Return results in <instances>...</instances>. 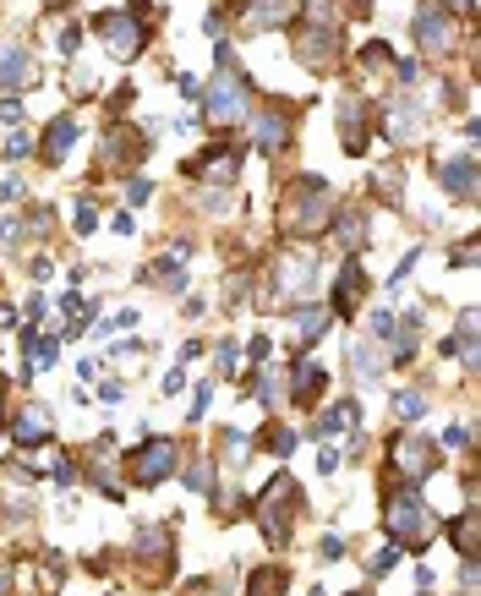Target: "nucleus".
<instances>
[{
  "mask_svg": "<svg viewBox=\"0 0 481 596\" xmlns=\"http://www.w3.org/2000/svg\"><path fill=\"white\" fill-rule=\"evenodd\" d=\"M72 230H77V236H93V230H99V208H93V203H77Z\"/></svg>",
  "mask_w": 481,
  "mask_h": 596,
  "instance_id": "40",
  "label": "nucleus"
},
{
  "mask_svg": "<svg viewBox=\"0 0 481 596\" xmlns=\"http://www.w3.org/2000/svg\"><path fill=\"white\" fill-rule=\"evenodd\" d=\"M132 564L143 569V580L164 586L170 580V564H175V531L164 520H143L132 531Z\"/></svg>",
  "mask_w": 481,
  "mask_h": 596,
  "instance_id": "9",
  "label": "nucleus"
},
{
  "mask_svg": "<svg viewBox=\"0 0 481 596\" xmlns=\"http://www.w3.org/2000/svg\"><path fill=\"white\" fill-rule=\"evenodd\" d=\"M318 471H323V476H334V471H339V454H334V449H323V454H318Z\"/></svg>",
  "mask_w": 481,
  "mask_h": 596,
  "instance_id": "53",
  "label": "nucleus"
},
{
  "mask_svg": "<svg viewBox=\"0 0 481 596\" xmlns=\"http://www.w3.org/2000/svg\"><path fill=\"white\" fill-rule=\"evenodd\" d=\"M99 400H104V405H121V400H126V383H115V378L99 383Z\"/></svg>",
  "mask_w": 481,
  "mask_h": 596,
  "instance_id": "49",
  "label": "nucleus"
},
{
  "mask_svg": "<svg viewBox=\"0 0 481 596\" xmlns=\"http://www.w3.org/2000/svg\"><path fill=\"white\" fill-rule=\"evenodd\" d=\"M367 290H372V279H367V268H361V257H345L339 274H334V296H328L323 307L334 312V318H356L361 301H367Z\"/></svg>",
  "mask_w": 481,
  "mask_h": 596,
  "instance_id": "13",
  "label": "nucleus"
},
{
  "mask_svg": "<svg viewBox=\"0 0 481 596\" xmlns=\"http://www.w3.org/2000/svg\"><path fill=\"white\" fill-rule=\"evenodd\" d=\"M77 137H82V126H77V115H55L50 126L39 132V143H33V154L44 159V165H66V154L77 148Z\"/></svg>",
  "mask_w": 481,
  "mask_h": 596,
  "instance_id": "20",
  "label": "nucleus"
},
{
  "mask_svg": "<svg viewBox=\"0 0 481 596\" xmlns=\"http://www.w3.org/2000/svg\"><path fill=\"white\" fill-rule=\"evenodd\" d=\"M383 531H389V542L400 547V553H421V547L438 536V514L421 498V487L400 482L383 493Z\"/></svg>",
  "mask_w": 481,
  "mask_h": 596,
  "instance_id": "2",
  "label": "nucleus"
},
{
  "mask_svg": "<svg viewBox=\"0 0 481 596\" xmlns=\"http://www.w3.org/2000/svg\"><path fill=\"white\" fill-rule=\"evenodd\" d=\"M252 110H257L252 77H246L236 61L219 66V77L203 88V121L214 126V132H236V126H246V115H252Z\"/></svg>",
  "mask_w": 481,
  "mask_h": 596,
  "instance_id": "4",
  "label": "nucleus"
},
{
  "mask_svg": "<svg viewBox=\"0 0 481 596\" xmlns=\"http://www.w3.org/2000/svg\"><path fill=\"white\" fill-rule=\"evenodd\" d=\"M214 372H219V378H236V372H241V345H236V340H219Z\"/></svg>",
  "mask_w": 481,
  "mask_h": 596,
  "instance_id": "34",
  "label": "nucleus"
},
{
  "mask_svg": "<svg viewBox=\"0 0 481 596\" xmlns=\"http://www.w3.org/2000/svg\"><path fill=\"white\" fill-rule=\"evenodd\" d=\"M55 50H61L66 61L82 50V28H77V22H61V28H55Z\"/></svg>",
  "mask_w": 481,
  "mask_h": 596,
  "instance_id": "37",
  "label": "nucleus"
},
{
  "mask_svg": "<svg viewBox=\"0 0 481 596\" xmlns=\"http://www.w3.org/2000/svg\"><path fill=\"white\" fill-rule=\"evenodd\" d=\"M197 208H208V214H225V208H230V192H225V186H203V192H197Z\"/></svg>",
  "mask_w": 481,
  "mask_h": 596,
  "instance_id": "39",
  "label": "nucleus"
},
{
  "mask_svg": "<svg viewBox=\"0 0 481 596\" xmlns=\"http://www.w3.org/2000/svg\"><path fill=\"white\" fill-rule=\"evenodd\" d=\"M208 400H214V383H197V394H192V422H203Z\"/></svg>",
  "mask_w": 481,
  "mask_h": 596,
  "instance_id": "46",
  "label": "nucleus"
},
{
  "mask_svg": "<svg viewBox=\"0 0 481 596\" xmlns=\"http://www.w3.org/2000/svg\"><path fill=\"white\" fill-rule=\"evenodd\" d=\"M339 148H345L350 159H361L372 148V110H367V99H356V93L339 99Z\"/></svg>",
  "mask_w": 481,
  "mask_h": 596,
  "instance_id": "17",
  "label": "nucleus"
},
{
  "mask_svg": "<svg viewBox=\"0 0 481 596\" xmlns=\"http://www.w3.org/2000/svg\"><path fill=\"white\" fill-rule=\"evenodd\" d=\"M318 553L328 558V564H334V558H345V536H323V542H318Z\"/></svg>",
  "mask_w": 481,
  "mask_h": 596,
  "instance_id": "48",
  "label": "nucleus"
},
{
  "mask_svg": "<svg viewBox=\"0 0 481 596\" xmlns=\"http://www.w3.org/2000/svg\"><path fill=\"white\" fill-rule=\"evenodd\" d=\"M454 268H476V241H460V247H454V257H449Z\"/></svg>",
  "mask_w": 481,
  "mask_h": 596,
  "instance_id": "47",
  "label": "nucleus"
},
{
  "mask_svg": "<svg viewBox=\"0 0 481 596\" xmlns=\"http://www.w3.org/2000/svg\"><path fill=\"white\" fill-rule=\"evenodd\" d=\"M246 126H252V143H257V154L279 159V154H290V143H296V104H279V99H268V104H257V110L246 115Z\"/></svg>",
  "mask_w": 481,
  "mask_h": 596,
  "instance_id": "10",
  "label": "nucleus"
},
{
  "mask_svg": "<svg viewBox=\"0 0 481 596\" xmlns=\"http://www.w3.org/2000/svg\"><path fill=\"white\" fill-rule=\"evenodd\" d=\"M0 329H17V307L11 301H0Z\"/></svg>",
  "mask_w": 481,
  "mask_h": 596,
  "instance_id": "54",
  "label": "nucleus"
},
{
  "mask_svg": "<svg viewBox=\"0 0 481 596\" xmlns=\"http://www.w3.org/2000/svg\"><path fill=\"white\" fill-rule=\"evenodd\" d=\"M0 596H11V564H0Z\"/></svg>",
  "mask_w": 481,
  "mask_h": 596,
  "instance_id": "55",
  "label": "nucleus"
},
{
  "mask_svg": "<svg viewBox=\"0 0 481 596\" xmlns=\"http://www.w3.org/2000/svg\"><path fill=\"white\" fill-rule=\"evenodd\" d=\"M50 482L61 487V493L77 482V460H72V454H55V460H50Z\"/></svg>",
  "mask_w": 481,
  "mask_h": 596,
  "instance_id": "36",
  "label": "nucleus"
},
{
  "mask_svg": "<svg viewBox=\"0 0 481 596\" xmlns=\"http://www.w3.org/2000/svg\"><path fill=\"white\" fill-rule=\"evenodd\" d=\"M290 586V569L285 564H263L252 580H246V596H285Z\"/></svg>",
  "mask_w": 481,
  "mask_h": 596,
  "instance_id": "29",
  "label": "nucleus"
},
{
  "mask_svg": "<svg viewBox=\"0 0 481 596\" xmlns=\"http://www.w3.org/2000/svg\"><path fill=\"white\" fill-rule=\"evenodd\" d=\"M0 422H6V383H0Z\"/></svg>",
  "mask_w": 481,
  "mask_h": 596,
  "instance_id": "56",
  "label": "nucleus"
},
{
  "mask_svg": "<svg viewBox=\"0 0 481 596\" xmlns=\"http://www.w3.org/2000/svg\"><path fill=\"white\" fill-rule=\"evenodd\" d=\"M33 154V137L28 132H6V159H28Z\"/></svg>",
  "mask_w": 481,
  "mask_h": 596,
  "instance_id": "41",
  "label": "nucleus"
},
{
  "mask_svg": "<svg viewBox=\"0 0 481 596\" xmlns=\"http://www.w3.org/2000/svg\"><path fill=\"white\" fill-rule=\"evenodd\" d=\"M345 427H361V400H339V405H328V411L312 422V443H328V438H339Z\"/></svg>",
  "mask_w": 481,
  "mask_h": 596,
  "instance_id": "24",
  "label": "nucleus"
},
{
  "mask_svg": "<svg viewBox=\"0 0 481 596\" xmlns=\"http://www.w3.org/2000/svg\"><path fill=\"white\" fill-rule=\"evenodd\" d=\"M410 33H416V50L427 55V61H438V55H454V50H460V22H454L449 0H421V6H416V22H410Z\"/></svg>",
  "mask_w": 481,
  "mask_h": 596,
  "instance_id": "7",
  "label": "nucleus"
},
{
  "mask_svg": "<svg viewBox=\"0 0 481 596\" xmlns=\"http://www.w3.org/2000/svg\"><path fill=\"white\" fill-rule=\"evenodd\" d=\"M175 471H181V438H170V432H143L137 449L126 454V482L132 487H159Z\"/></svg>",
  "mask_w": 481,
  "mask_h": 596,
  "instance_id": "6",
  "label": "nucleus"
},
{
  "mask_svg": "<svg viewBox=\"0 0 481 596\" xmlns=\"http://www.w3.org/2000/svg\"><path fill=\"white\" fill-rule=\"evenodd\" d=\"M181 389H186V372H181V367H175V372H164V389H159V394H170V400H175Z\"/></svg>",
  "mask_w": 481,
  "mask_h": 596,
  "instance_id": "50",
  "label": "nucleus"
},
{
  "mask_svg": "<svg viewBox=\"0 0 481 596\" xmlns=\"http://www.w3.org/2000/svg\"><path fill=\"white\" fill-rule=\"evenodd\" d=\"M236 170H241V148H219V143L203 148V154H192V159L181 165L186 181H219V186L236 181Z\"/></svg>",
  "mask_w": 481,
  "mask_h": 596,
  "instance_id": "19",
  "label": "nucleus"
},
{
  "mask_svg": "<svg viewBox=\"0 0 481 596\" xmlns=\"http://www.w3.org/2000/svg\"><path fill=\"white\" fill-rule=\"evenodd\" d=\"M350 372H356L361 383H378L383 378V356L372 345H350Z\"/></svg>",
  "mask_w": 481,
  "mask_h": 596,
  "instance_id": "31",
  "label": "nucleus"
},
{
  "mask_svg": "<svg viewBox=\"0 0 481 596\" xmlns=\"http://www.w3.org/2000/svg\"><path fill=\"white\" fill-rule=\"evenodd\" d=\"M449 542L460 547V558H481V514H476V504L465 509V514H454V525H449Z\"/></svg>",
  "mask_w": 481,
  "mask_h": 596,
  "instance_id": "25",
  "label": "nucleus"
},
{
  "mask_svg": "<svg viewBox=\"0 0 481 596\" xmlns=\"http://www.w3.org/2000/svg\"><path fill=\"white\" fill-rule=\"evenodd\" d=\"M22 350H28L33 367H55L61 361V334H22Z\"/></svg>",
  "mask_w": 481,
  "mask_h": 596,
  "instance_id": "30",
  "label": "nucleus"
},
{
  "mask_svg": "<svg viewBox=\"0 0 481 596\" xmlns=\"http://www.w3.org/2000/svg\"><path fill=\"white\" fill-rule=\"evenodd\" d=\"M246 356H252L257 367H263V361L274 356V340H268V334H252V345H246Z\"/></svg>",
  "mask_w": 481,
  "mask_h": 596,
  "instance_id": "44",
  "label": "nucleus"
},
{
  "mask_svg": "<svg viewBox=\"0 0 481 596\" xmlns=\"http://www.w3.org/2000/svg\"><path fill=\"white\" fill-rule=\"evenodd\" d=\"M33 88V55L22 39H0V93H28Z\"/></svg>",
  "mask_w": 481,
  "mask_h": 596,
  "instance_id": "22",
  "label": "nucleus"
},
{
  "mask_svg": "<svg viewBox=\"0 0 481 596\" xmlns=\"http://www.w3.org/2000/svg\"><path fill=\"white\" fill-rule=\"evenodd\" d=\"M236 11L252 33L257 28H285V22L296 17V0H236Z\"/></svg>",
  "mask_w": 481,
  "mask_h": 596,
  "instance_id": "23",
  "label": "nucleus"
},
{
  "mask_svg": "<svg viewBox=\"0 0 481 596\" xmlns=\"http://www.w3.org/2000/svg\"><path fill=\"white\" fill-rule=\"evenodd\" d=\"M44 6H50V11H61V6H72V0H44Z\"/></svg>",
  "mask_w": 481,
  "mask_h": 596,
  "instance_id": "57",
  "label": "nucleus"
},
{
  "mask_svg": "<svg viewBox=\"0 0 481 596\" xmlns=\"http://www.w3.org/2000/svg\"><path fill=\"white\" fill-rule=\"evenodd\" d=\"M339 55H345L339 28H323V22H301L296 28V61L307 66V72H334Z\"/></svg>",
  "mask_w": 481,
  "mask_h": 596,
  "instance_id": "12",
  "label": "nucleus"
},
{
  "mask_svg": "<svg viewBox=\"0 0 481 596\" xmlns=\"http://www.w3.org/2000/svg\"><path fill=\"white\" fill-rule=\"evenodd\" d=\"M93 33L104 39L110 61H137V55L148 50V22L126 6L121 11H93Z\"/></svg>",
  "mask_w": 481,
  "mask_h": 596,
  "instance_id": "8",
  "label": "nucleus"
},
{
  "mask_svg": "<svg viewBox=\"0 0 481 596\" xmlns=\"http://www.w3.org/2000/svg\"><path fill=\"white\" fill-rule=\"evenodd\" d=\"M296 514H301V482L290 471H274L268 487L257 493V504H252V520H257V531H263V542L285 547L290 531H296Z\"/></svg>",
  "mask_w": 481,
  "mask_h": 596,
  "instance_id": "5",
  "label": "nucleus"
},
{
  "mask_svg": "<svg viewBox=\"0 0 481 596\" xmlns=\"http://www.w3.org/2000/svg\"><path fill=\"white\" fill-rule=\"evenodd\" d=\"M175 93H181V99H203V83H197L192 72H175Z\"/></svg>",
  "mask_w": 481,
  "mask_h": 596,
  "instance_id": "45",
  "label": "nucleus"
},
{
  "mask_svg": "<svg viewBox=\"0 0 481 596\" xmlns=\"http://www.w3.org/2000/svg\"><path fill=\"white\" fill-rule=\"evenodd\" d=\"M214 476H219V465H214V460H192V465H186V487H192V493H203V498H214V493H219Z\"/></svg>",
  "mask_w": 481,
  "mask_h": 596,
  "instance_id": "33",
  "label": "nucleus"
},
{
  "mask_svg": "<svg viewBox=\"0 0 481 596\" xmlns=\"http://www.w3.org/2000/svg\"><path fill=\"white\" fill-rule=\"evenodd\" d=\"M219 454H230V465H241L246 454H252V443L241 438V427H225V438H219Z\"/></svg>",
  "mask_w": 481,
  "mask_h": 596,
  "instance_id": "35",
  "label": "nucleus"
},
{
  "mask_svg": "<svg viewBox=\"0 0 481 596\" xmlns=\"http://www.w3.org/2000/svg\"><path fill=\"white\" fill-rule=\"evenodd\" d=\"M6 438L17 443V449H50V443H55V416H50V405L28 400V405H22V411L6 422Z\"/></svg>",
  "mask_w": 481,
  "mask_h": 596,
  "instance_id": "16",
  "label": "nucleus"
},
{
  "mask_svg": "<svg viewBox=\"0 0 481 596\" xmlns=\"http://www.w3.org/2000/svg\"><path fill=\"white\" fill-rule=\"evenodd\" d=\"M318 274H323V257L318 252H285L268 263V285L257 290V301L274 312H290L301 307V301H312V290H318Z\"/></svg>",
  "mask_w": 481,
  "mask_h": 596,
  "instance_id": "3",
  "label": "nucleus"
},
{
  "mask_svg": "<svg viewBox=\"0 0 481 596\" xmlns=\"http://www.w3.org/2000/svg\"><path fill=\"white\" fill-rule=\"evenodd\" d=\"M334 208H339V197H334V186H328L323 175H296V181L279 192V203H274V225H279V236H285V241L312 247V241L328 236Z\"/></svg>",
  "mask_w": 481,
  "mask_h": 596,
  "instance_id": "1",
  "label": "nucleus"
},
{
  "mask_svg": "<svg viewBox=\"0 0 481 596\" xmlns=\"http://www.w3.org/2000/svg\"><path fill=\"white\" fill-rule=\"evenodd\" d=\"M427 389H416V383H410V389H394L389 394V411H394V422H421V416H427Z\"/></svg>",
  "mask_w": 481,
  "mask_h": 596,
  "instance_id": "27",
  "label": "nucleus"
},
{
  "mask_svg": "<svg viewBox=\"0 0 481 596\" xmlns=\"http://www.w3.org/2000/svg\"><path fill=\"white\" fill-rule=\"evenodd\" d=\"M252 394L257 405H263V411H279V405H285V372H274V367H257L252 372Z\"/></svg>",
  "mask_w": 481,
  "mask_h": 596,
  "instance_id": "26",
  "label": "nucleus"
},
{
  "mask_svg": "<svg viewBox=\"0 0 481 596\" xmlns=\"http://www.w3.org/2000/svg\"><path fill=\"white\" fill-rule=\"evenodd\" d=\"M148 197H154V181L132 175V181H126V203H148Z\"/></svg>",
  "mask_w": 481,
  "mask_h": 596,
  "instance_id": "43",
  "label": "nucleus"
},
{
  "mask_svg": "<svg viewBox=\"0 0 481 596\" xmlns=\"http://www.w3.org/2000/svg\"><path fill=\"white\" fill-rule=\"evenodd\" d=\"M339 236V247H345V257H361V247H367L372 236V219H367V203H339L334 208V225H328Z\"/></svg>",
  "mask_w": 481,
  "mask_h": 596,
  "instance_id": "21",
  "label": "nucleus"
},
{
  "mask_svg": "<svg viewBox=\"0 0 481 596\" xmlns=\"http://www.w3.org/2000/svg\"><path fill=\"white\" fill-rule=\"evenodd\" d=\"M372 192H378V203L400 208V197H405V165H400V159L383 165V170H372Z\"/></svg>",
  "mask_w": 481,
  "mask_h": 596,
  "instance_id": "28",
  "label": "nucleus"
},
{
  "mask_svg": "<svg viewBox=\"0 0 481 596\" xmlns=\"http://www.w3.org/2000/svg\"><path fill=\"white\" fill-rule=\"evenodd\" d=\"M110 230H115V236H137V219H132V214H115Z\"/></svg>",
  "mask_w": 481,
  "mask_h": 596,
  "instance_id": "51",
  "label": "nucleus"
},
{
  "mask_svg": "<svg viewBox=\"0 0 481 596\" xmlns=\"http://www.w3.org/2000/svg\"><path fill=\"white\" fill-rule=\"evenodd\" d=\"M389 460H394V471H400L410 487H421L427 476H438V465H443V449L427 438V432H394V443H389Z\"/></svg>",
  "mask_w": 481,
  "mask_h": 596,
  "instance_id": "11",
  "label": "nucleus"
},
{
  "mask_svg": "<svg viewBox=\"0 0 481 596\" xmlns=\"http://www.w3.org/2000/svg\"><path fill=\"white\" fill-rule=\"evenodd\" d=\"M0 121H6V126L22 121V93H0Z\"/></svg>",
  "mask_w": 481,
  "mask_h": 596,
  "instance_id": "42",
  "label": "nucleus"
},
{
  "mask_svg": "<svg viewBox=\"0 0 481 596\" xmlns=\"http://www.w3.org/2000/svg\"><path fill=\"white\" fill-rule=\"evenodd\" d=\"M328 394V372L312 361V350H296V361H290V378H285V400L301 405V411H312Z\"/></svg>",
  "mask_w": 481,
  "mask_h": 596,
  "instance_id": "15",
  "label": "nucleus"
},
{
  "mask_svg": "<svg viewBox=\"0 0 481 596\" xmlns=\"http://www.w3.org/2000/svg\"><path fill=\"white\" fill-rule=\"evenodd\" d=\"M11 197H22V181H17V175H6V181H0V203H11Z\"/></svg>",
  "mask_w": 481,
  "mask_h": 596,
  "instance_id": "52",
  "label": "nucleus"
},
{
  "mask_svg": "<svg viewBox=\"0 0 481 596\" xmlns=\"http://www.w3.org/2000/svg\"><path fill=\"white\" fill-rule=\"evenodd\" d=\"M345 596H372V591H345Z\"/></svg>",
  "mask_w": 481,
  "mask_h": 596,
  "instance_id": "58",
  "label": "nucleus"
},
{
  "mask_svg": "<svg viewBox=\"0 0 481 596\" xmlns=\"http://www.w3.org/2000/svg\"><path fill=\"white\" fill-rule=\"evenodd\" d=\"M427 104L421 99H405V104H389V115H383V137L389 143H400V148H410V143H421L427 137Z\"/></svg>",
  "mask_w": 481,
  "mask_h": 596,
  "instance_id": "18",
  "label": "nucleus"
},
{
  "mask_svg": "<svg viewBox=\"0 0 481 596\" xmlns=\"http://www.w3.org/2000/svg\"><path fill=\"white\" fill-rule=\"evenodd\" d=\"M400 558H405V553H400V547H394V542H389V547H383V553H372L367 575H372V580H383V575H389V569H394V564H400Z\"/></svg>",
  "mask_w": 481,
  "mask_h": 596,
  "instance_id": "38",
  "label": "nucleus"
},
{
  "mask_svg": "<svg viewBox=\"0 0 481 596\" xmlns=\"http://www.w3.org/2000/svg\"><path fill=\"white\" fill-rule=\"evenodd\" d=\"M257 443H263V449H274L279 460H285V454H296L301 432H296V427H279V422H268V427H263V438H257Z\"/></svg>",
  "mask_w": 481,
  "mask_h": 596,
  "instance_id": "32",
  "label": "nucleus"
},
{
  "mask_svg": "<svg viewBox=\"0 0 481 596\" xmlns=\"http://www.w3.org/2000/svg\"><path fill=\"white\" fill-rule=\"evenodd\" d=\"M432 181H438V192L454 197V203H476V154L471 148H465V154H438Z\"/></svg>",
  "mask_w": 481,
  "mask_h": 596,
  "instance_id": "14",
  "label": "nucleus"
}]
</instances>
